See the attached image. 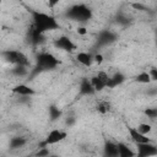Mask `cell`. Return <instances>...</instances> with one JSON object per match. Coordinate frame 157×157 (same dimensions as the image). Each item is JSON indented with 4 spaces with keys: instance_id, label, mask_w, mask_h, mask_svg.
I'll return each instance as SVG.
<instances>
[{
    "instance_id": "obj_1",
    "label": "cell",
    "mask_w": 157,
    "mask_h": 157,
    "mask_svg": "<svg viewBox=\"0 0 157 157\" xmlns=\"http://www.w3.org/2000/svg\"><path fill=\"white\" fill-rule=\"evenodd\" d=\"M28 11L32 16V21H33L32 26L38 32L44 34L45 32L60 28V25H59V22L56 21V18L54 16H52L49 13H45V12H42V11H38V10H33V9H29Z\"/></svg>"
},
{
    "instance_id": "obj_2",
    "label": "cell",
    "mask_w": 157,
    "mask_h": 157,
    "mask_svg": "<svg viewBox=\"0 0 157 157\" xmlns=\"http://www.w3.org/2000/svg\"><path fill=\"white\" fill-rule=\"evenodd\" d=\"M60 64V60L53 55L49 52H42L39 54H37L36 56V65L31 71V77H34L38 74L45 72V71H52L54 69H56Z\"/></svg>"
},
{
    "instance_id": "obj_3",
    "label": "cell",
    "mask_w": 157,
    "mask_h": 157,
    "mask_svg": "<svg viewBox=\"0 0 157 157\" xmlns=\"http://www.w3.org/2000/svg\"><path fill=\"white\" fill-rule=\"evenodd\" d=\"M93 13L90 6H87L86 4H75L72 6H70L66 12H65V17L71 20V21H76L80 23L87 22L92 18Z\"/></svg>"
},
{
    "instance_id": "obj_4",
    "label": "cell",
    "mask_w": 157,
    "mask_h": 157,
    "mask_svg": "<svg viewBox=\"0 0 157 157\" xmlns=\"http://www.w3.org/2000/svg\"><path fill=\"white\" fill-rule=\"evenodd\" d=\"M1 58L11 65H25V66L29 65V60H28L27 55L20 50H13V49L2 50Z\"/></svg>"
},
{
    "instance_id": "obj_5",
    "label": "cell",
    "mask_w": 157,
    "mask_h": 157,
    "mask_svg": "<svg viewBox=\"0 0 157 157\" xmlns=\"http://www.w3.org/2000/svg\"><path fill=\"white\" fill-rule=\"evenodd\" d=\"M67 136V132L65 130L61 129H53L52 131H49V134L47 135V137L39 144V147H44V146H50L54 144H58L63 140H65Z\"/></svg>"
},
{
    "instance_id": "obj_6",
    "label": "cell",
    "mask_w": 157,
    "mask_h": 157,
    "mask_svg": "<svg viewBox=\"0 0 157 157\" xmlns=\"http://www.w3.org/2000/svg\"><path fill=\"white\" fill-rule=\"evenodd\" d=\"M53 45L56 49H60V50H64V52H69V53L74 52L77 48L76 44L72 42V39L70 37H67V36H60V37H58L56 39H54Z\"/></svg>"
},
{
    "instance_id": "obj_7",
    "label": "cell",
    "mask_w": 157,
    "mask_h": 157,
    "mask_svg": "<svg viewBox=\"0 0 157 157\" xmlns=\"http://www.w3.org/2000/svg\"><path fill=\"white\" fill-rule=\"evenodd\" d=\"M118 39L117 33H114L110 29H102L98 33L97 37V45L98 47H104V45H109L112 43H114Z\"/></svg>"
},
{
    "instance_id": "obj_8",
    "label": "cell",
    "mask_w": 157,
    "mask_h": 157,
    "mask_svg": "<svg viewBox=\"0 0 157 157\" xmlns=\"http://www.w3.org/2000/svg\"><path fill=\"white\" fill-rule=\"evenodd\" d=\"M137 145V152L136 155L139 157H150V156H156L157 155V148L156 146L151 142H145V144H136Z\"/></svg>"
},
{
    "instance_id": "obj_9",
    "label": "cell",
    "mask_w": 157,
    "mask_h": 157,
    "mask_svg": "<svg viewBox=\"0 0 157 157\" xmlns=\"http://www.w3.org/2000/svg\"><path fill=\"white\" fill-rule=\"evenodd\" d=\"M125 126H126V130H128V132H129L131 140H132L135 144L151 142V139L147 137V135H144V134L139 132V131L136 130V128H132V126H130V125H128V124H125Z\"/></svg>"
},
{
    "instance_id": "obj_10",
    "label": "cell",
    "mask_w": 157,
    "mask_h": 157,
    "mask_svg": "<svg viewBox=\"0 0 157 157\" xmlns=\"http://www.w3.org/2000/svg\"><path fill=\"white\" fill-rule=\"evenodd\" d=\"M96 93L94 88L91 85V81L88 77H82L78 86V94L80 96H93Z\"/></svg>"
},
{
    "instance_id": "obj_11",
    "label": "cell",
    "mask_w": 157,
    "mask_h": 157,
    "mask_svg": "<svg viewBox=\"0 0 157 157\" xmlns=\"http://www.w3.org/2000/svg\"><path fill=\"white\" fill-rule=\"evenodd\" d=\"M11 91H12V93H16L18 96H25V97H32V96L37 94V91L34 88H32L31 86L25 85V83L16 85Z\"/></svg>"
},
{
    "instance_id": "obj_12",
    "label": "cell",
    "mask_w": 157,
    "mask_h": 157,
    "mask_svg": "<svg viewBox=\"0 0 157 157\" xmlns=\"http://www.w3.org/2000/svg\"><path fill=\"white\" fill-rule=\"evenodd\" d=\"M125 80H126V76H125L123 72L118 71V72H115L113 76H109L107 87H108V88H115V87L120 86L121 83H124Z\"/></svg>"
},
{
    "instance_id": "obj_13",
    "label": "cell",
    "mask_w": 157,
    "mask_h": 157,
    "mask_svg": "<svg viewBox=\"0 0 157 157\" xmlns=\"http://www.w3.org/2000/svg\"><path fill=\"white\" fill-rule=\"evenodd\" d=\"M103 153L108 157H118V146L117 142L112 140H104L103 145Z\"/></svg>"
},
{
    "instance_id": "obj_14",
    "label": "cell",
    "mask_w": 157,
    "mask_h": 157,
    "mask_svg": "<svg viewBox=\"0 0 157 157\" xmlns=\"http://www.w3.org/2000/svg\"><path fill=\"white\" fill-rule=\"evenodd\" d=\"M76 60H77L81 65L88 67V66H91L92 63H93V54H91V53H88V52H78V53L76 54Z\"/></svg>"
},
{
    "instance_id": "obj_15",
    "label": "cell",
    "mask_w": 157,
    "mask_h": 157,
    "mask_svg": "<svg viewBox=\"0 0 157 157\" xmlns=\"http://www.w3.org/2000/svg\"><path fill=\"white\" fill-rule=\"evenodd\" d=\"M117 146H118V156L119 157H134L136 155V152L132 151L124 142H117Z\"/></svg>"
},
{
    "instance_id": "obj_16",
    "label": "cell",
    "mask_w": 157,
    "mask_h": 157,
    "mask_svg": "<svg viewBox=\"0 0 157 157\" xmlns=\"http://www.w3.org/2000/svg\"><path fill=\"white\" fill-rule=\"evenodd\" d=\"M43 33H40V32H38L33 26L29 28V31H28V38H29V42L32 43V45H38L42 40H43Z\"/></svg>"
},
{
    "instance_id": "obj_17",
    "label": "cell",
    "mask_w": 157,
    "mask_h": 157,
    "mask_svg": "<svg viewBox=\"0 0 157 157\" xmlns=\"http://www.w3.org/2000/svg\"><path fill=\"white\" fill-rule=\"evenodd\" d=\"M27 144V139L23 137V136H15L10 140L9 142V146L11 150H16V148H20V147H23L25 145Z\"/></svg>"
},
{
    "instance_id": "obj_18",
    "label": "cell",
    "mask_w": 157,
    "mask_h": 157,
    "mask_svg": "<svg viewBox=\"0 0 157 157\" xmlns=\"http://www.w3.org/2000/svg\"><path fill=\"white\" fill-rule=\"evenodd\" d=\"M90 81H91V85L96 92H101L105 88V82L102 78H99L97 75H93L92 77H90Z\"/></svg>"
},
{
    "instance_id": "obj_19",
    "label": "cell",
    "mask_w": 157,
    "mask_h": 157,
    "mask_svg": "<svg viewBox=\"0 0 157 157\" xmlns=\"http://www.w3.org/2000/svg\"><path fill=\"white\" fill-rule=\"evenodd\" d=\"M48 114H49V119H50L52 121H55V120H58V119L63 115V112H61V109H60L58 105L50 104V105L48 107Z\"/></svg>"
},
{
    "instance_id": "obj_20",
    "label": "cell",
    "mask_w": 157,
    "mask_h": 157,
    "mask_svg": "<svg viewBox=\"0 0 157 157\" xmlns=\"http://www.w3.org/2000/svg\"><path fill=\"white\" fill-rule=\"evenodd\" d=\"M11 74L16 77H23L28 75V66L25 65H13V67L11 69Z\"/></svg>"
},
{
    "instance_id": "obj_21",
    "label": "cell",
    "mask_w": 157,
    "mask_h": 157,
    "mask_svg": "<svg viewBox=\"0 0 157 157\" xmlns=\"http://www.w3.org/2000/svg\"><path fill=\"white\" fill-rule=\"evenodd\" d=\"M110 109H112L110 102L104 101V99L99 101V102L97 103V105H96V110H97L99 114H107V113L110 112Z\"/></svg>"
},
{
    "instance_id": "obj_22",
    "label": "cell",
    "mask_w": 157,
    "mask_h": 157,
    "mask_svg": "<svg viewBox=\"0 0 157 157\" xmlns=\"http://www.w3.org/2000/svg\"><path fill=\"white\" fill-rule=\"evenodd\" d=\"M135 81L137 83H144V85H148L150 82H152L148 71H141L140 74H137L135 76Z\"/></svg>"
},
{
    "instance_id": "obj_23",
    "label": "cell",
    "mask_w": 157,
    "mask_h": 157,
    "mask_svg": "<svg viewBox=\"0 0 157 157\" xmlns=\"http://www.w3.org/2000/svg\"><path fill=\"white\" fill-rule=\"evenodd\" d=\"M136 130H137L139 132L144 134V135H147L148 132H151L152 126H151L150 124H147V123H140V124L136 126Z\"/></svg>"
},
{
    "instance_id": "obj_24",
    "label": "cell",
    "mask_w": 157,
    "mask_h": 157,
    "mask_svg": "<svg viewBox=\"0 0 157 157\" xmlns=\"http://www.w3.org/2000/svg\"><path fill=\"white\" fill-rule=\"evenodd\" d=\"M115 21H117L118 25H121V26H128V25H130V18H129L128 16L123 15V13H118V15L115 16Z\"/></svg>"
},
{
    "instance_id": "obj_25",
    "label": "cell",
    "mask_w": 157,
    "mask_h": 157,
    "mask_svg": "<svg viewBox=\"0 0 157 157\" xmlns=\"http://www.w3.org/2000/svg\"><path fill=\"white\" fill-rule=\"evenodd\" d=\"M144 114L147 117V118H150V119H156L157 118V108H153V107H151V108H146L145 110H144Z\"/></svg>"
},
{
    "instance_id": "obj_26",
    "label": "cell",
    "mask_w": 157,
    "mask_h": 157,
    "mask_svg": "<svg viewBox=\"0 0 157 157\" xmlns=\"http://www.w3.org/2000/svg\"><path fill=\"white\" fill-rule=\"evenodd\" d=\"M131 5V7L134 9V10H137V11H148L150 9L146 6V5H144V4H141V2H132V4H130Z\"/></svg>"
},
{
    "instance_id": "obj_27",
    "label": "cell",
    "mask_w": 157,
    "mask_h": 157,
    "mask_svg": "<svg viewBox=\"0 0 157 157\" xmlns=\"http://www.w3.org/2000/svg\"><path fill=\"white\" fill-rule=\"evenodd\" d=\"M49 155H50V151H49L48 146L39 147V150L36 152V156H39V157H44V156H49Z\"/></svg>"
},
{
    "instance_id": "obj_28",
    "label": "cell",
    "mask_w": 157,
    "mask_h": 157,
    "mask_svg": "<svg viewBox=\"0 0 157 157\" xmlns=\"http://www.w3.org/2000/svg\"><path fill=\"white\" fill-rule=\"evenodd\" d=\"M96 75H97L99 78H102V80L105 82V87H107V83H108V80H109V75H108L107 72H104V71H98Z\"/></svg>"
},
{
    "instance_id": "obj_29",
    "label": "cell",
    "mask_w": 157,
    "mask_h": 157,
    "mask_svg": "<svg viewBox=\"0 0 157 157\" xmlns=\"http://www.w3.org/2000/svg\"><path fill=\"white\" fill-rule=\"evenodd\" d=\"M150 77H151V81H157V69L156 67H151L150 71Z\"/></svg>"
},
{
    "instance_id": "obj_30",
    "label": "cell",
    "mask_w": 157,
    "mask_h": 157,
    "mask_svg": "<svg viewBox=\"0 0 157 157\" xmlns=\"http://www.w3.org/2000/svg\"><path fill=\"white\" fill-rule=\"evenodd\" d=\"M103 59H104V58H103L102 54H94V55H93V63H97L98 65L103 63Z\"/></svg>"
},
{
    "instance_id": "obj_31",
    "label": "cell",
    "mask_w": 157,
    "mask_h": 157,
    "mask_svg": "<svg viewBox=\"0 0 157 157\" xmlns=\"http://www.w3.org/2000/svg\"><path fill=\"white\" fill-rule=\"evenodd\" d=\"M59 2H60V0H48V1H47V6H48L49 9H54Z\"/></svg>"
},
{
    "instance_id": "obj_32",
    "label": "cell",
    "mask_w": 157,
    "mask_h": 157,
    "mask_svg": "<svg viewBox=\"0 0 157 157\" xmlns=\"http://www.w3.org/2000/svg\"><path fill=\"white\" fill-rule=\"evenodd\" d=\"M87 28L85 27V26H80V27H77V34L78 36H85V34H87Z\"/></svg>"
},
{
    "instance_id": "obj_33",
    "label": "cell",
    "mask_w": 157,
    "mask_h": 157,
    "mask_svg": "<svg viewBox=\"0 0 157 157\" xmlns=\"http://www.w3.org/2000/svg\"><path fill=\"white\" fill-rule=\"evenodd\" d=\"M0 2H1V0H0Z\"/></svg>"
}]
</instances>
